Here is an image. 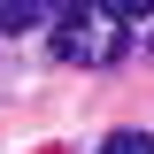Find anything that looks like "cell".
Segmentation results:
<instances>
[{
	"mask_svg": "<svg viewBox=\"0 0 154 154\" xmlns=\"http://www.w3.org/2000/svg\"><path fill=\"white\" fill-rule=\"evenodd\" d=\"M46 46H54L62 69H116L131 54V23L108 0H62L54 23H46Z\"/></svg>",
	"mask_w": 154,
	"mask_h": 154,
	"instance_id": "1",
	"label": "cell"
},
{
	"mask_svg": "<svg viewBox=\"0 0 154 154\" xmlns=\"http://www.w3.org/2000/svg\"><path fill=\"white\" fill-rule=\"evenodd\" d=\"M62 0H0V31H38V23H54Z\"/></svg>",
	"mask_w": 154,
	"mask_h": 154,
	"instance_id": "2",
	"label": "cell"
},
{
	"mask_svg": "<svg viewBox=\"0 0 154 154\" xmlns=\"http://www.w3.org/2000/svg\"><path fill=\"white\" fill-rule=\"evenodd\" d=\"M100 154H154V139H146V131H108Z\"/></svg>",
	"mask_w": 154,
	"mask_h": 154,
	"instance_id": "3",
	"label": "cell"
},
{
	"mask_svg": "<svg viewBox=\"0 0 154 154\" xmlns=\"http://www.w3.org/2000/svg\"><path fill=\"white\" fill-rule=\"evenodd\" d=\"M108 8H116L123 23H131V16H154V0H108Z\"/></svg>",
	"mask_w": 154,
	"mask_h": 154,
	"instance_id": "4",
	"label": "cell"
}]
</instances>
